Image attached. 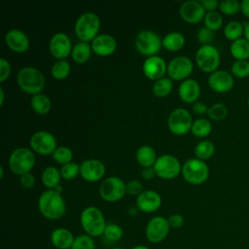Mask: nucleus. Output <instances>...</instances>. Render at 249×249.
<instances>
[{
	"label": "nucleus",
	"mask_w": 249,
	"mask_h": 249,
	"mask_svg": "<svg viewBox=\"0 0 249 249\" xmlns=\"http://www.w3.org/2000/svg\"><path fill=\"white\" fill-rule=\"evenodd\" d=\"M38 209L45 218L58 220L65 214L66 204L61 194L54 190H46L39 196Z\"/></svg>",
	"instance_id": "obj_1"
},
{
	"label": "nucleus",
	"mask_w": 249,
	"mask_h": 249,
	"mask_svg": "<svg viewBox=\"0 0 249 249\" xmlns=\"http://www.w3.org/2000/svg\"><path fill=\"white\" fill-rule=\"evenodd\" d=\"M17 82L21 90L31 95L41 93L46 85L44 74L32 66L20 68L17 75Z\"/></svg>",
	"instance_id": "obj_2"
},
{
	"label": "nucleus",
	"mask_w": 249,
	"mask_h": 249,
	"mask_svg": "<svg viewBox=\"0 0 249 249\" xmlns=\"http://www.w3.org/2000/svg\"><path fill=\"white\" fill-rule=\"evenodd\" d=\"M80 223L85 233L91 237L103 235L106 220L102 211L96 206H87L80 215Z\"/></svg>",
	"instance_id": "obj_3"
},
{
	"label": "nucleus",
	"mask_w": 249,
	"mask_h": 249,
	"mask_svg": "<svg viewBox=\"0 0 249 249\" xmlns=\"http://www.w3.org/2000/svg\"><path fill=\"white\" fill-rule=\"evenodd\" d=\"M100 28V18L92 12H86L79 16L74 25L76 36L83 42H91Z\"/></svg>",
	"instance_id": "obj_4"
},
{
	"label": "nucleus",
	"mask_w": 249,
	"mask_h": 249,
	"mask_svg": "<svg viewBox=\"0 0 249 249\" xmlns=\"http://www.w3.org/2000/svg\"><path fill=\"white\" fill-rule=\"evenodd\" d=\"M35 164V155L33 151L26 147L15 149L9 157V167L16 175H23L31 171Z\"/></svg>",
	"instance_id": "obj_5"
},
{
	"label": "nucleus",
	"mask_w": 249,
	"mask_h": 249,
	"mask_svg": "<svg viewBox=\"0 0 249 249\" xmlns=\"http://www.w3.org/2000/svg\"><path fill=\"white\" fill-rule=\"evenodd\" d=\"M182 176L192 185L203 184L209 176V167L204 160L196 158L187 160L182 165Z\"/></svg>",
	"instance_id": "obj_6"
},
{
	"label": "nucleus",
	"mask_w": 249,
	"mask_h": 249,
	"mask_svg": "<svg viewBox=\"0 0 249 249\" xmlns=\"http://www.w3.org/2000/svg\"><path fill=\"white\" fill-rule=\"evenodd\" d=\"M135 48L138 53L149 57L157 55L162 47V39L152 30H142L135 38Z\"/></svg>",
	"instance_id": "obj_7"
},
{
	"label": "nucleus",
	"mask_w": 249,
	"mask_h": 249,
	"mask_svg": "<svg viewBox=\"0 0 249 249\" xmlns=\"http://www.w3.org/2000/svg\"><path fill=\"white\" fill-rule=\"evenodd\" d=\"M124 182L117 176H110L104 179L98 189L100 197L107 202L121 200L126 194Z\"/></svg>",
	"instance_id": "obj_8"
},
{
	"label": "nucleus",
	"mask_w": 249,
	"mask_h": 249,
	"mask_svg": "<svg viewBox=\"0 0 249 249\" xmlns=\"http://www.w3.org/2000/svg\"><path fill=\"white\" fill-rule=\"evenodd\" d=\"M220 53L212 45L200 46L196 53L197 67L206 73H213L220 65Z\"/></svg>",
	"instance_id": "obj_9"
},
{
	"label": "nucleus",
	"mask_w": 249,
	"mask_h": 249,
	"mask_svg": "<svg viewBox=\"0 0 249 249\" xmlns=\"http://www.w3.org/2000/svg\"><path fill=\"white\" fill-rule=\"evenodd\" d=\"M193 118L185 108L174 109L167 118V126L171 133L181 136L189 132L193 125Z\"/></svg>",
	"instance_id": "obj_10"
},
{
	"label": "nucleus",
	"mask_w": 249,
	"mask_h": 249,
	"mask_svg": "<svg viewBox=\"0 0 249 249\" xmlns=\"http://www.w3.org/2000/svg\"><path fill=\"white\" fill-rule=\"evenodd\" d=\"M154 169L158 177L161 179H174L182 171V165L180 160L173 155L164 154L158 157Z\"/></svg>",
	"instance_id": "obj_11"
},
{
	"label": "nucleus",
	"mask_w": 249,
	"mask_h": 249,
	"mask_svg": "<svg viewBox=\"0 0 249 249\" xmlns=\"http://www.w3.org/2000/svg\"><path fill=\"white\" fill-rule=\"evenodd\" d=\"M29 145L32 151L42 155H53L56 147V139L49 131L39 130L34 132L29 140Z\"/></svg>",
	"instance_id": "obj_12"
},
{
	"label": "nucleus",
	"mask_w": 249,
	"mask_h": 249,
	"mask_svg": "<svg viewBox=\"0 0 249 249\" xmlns=\"http://www.w3.org/2000/svg\"><path fill=\"white\" fill-rule=\"evenodd\" d=\"M170 231L166 218L155 216L149 220L145 228V235L151 243H160L164 240Z\"/></svg>",
	"instance_id": "obj_13"
},
{
	"label": "nucleus",
	"mask_w": 249,
	"mask_h": 249,
	"mask_svg": "<svg viewBox=\"0 0 249 249\" xmlns=\"http://www.w3.org/2000/svg\"><path fill=\"white\" fill-rule=\"evenodd\" d=\"M193 70V61L185 55L175 56L167 64V74L169 78L174 81H184L188 79Z\"/></svg>",
	"instance_id": "obj_14"
},
{
	"label": "nucleus",
	"mask_w": 249,
	"mask_h": 249,
	"mask_svg": "<svg viewBox=\"0 0 249 249\" xmlns=\"http://www.w3.org/2000/svg\"><path fill=\"white\" fill-rule=\"evenodd\" d=\"M73 46L70 38L63 32L53 34L49 43V50L51 54L57 60L65 59L71 54Z\"/></svg>",
	"instance_id": "obj_15"
},
{
	"label": "nucleus",
	"mask_w": 249,
	"mask_h": 249,
	"mask_svg": "<svg viewBox=\"0 0 249 249\" xmlns=\"http://www.w3.org/2000/svg\"><path fill=\"white\" fill-rule=\"evenodd\" d=\"M179 14L186 22L194 24L203 20L206 13L200 1L188 0L181 4Z\"/></svg>",
	"instance_id": "obj_16"
},
{
	"label": "nucleus",
	"mask_w": 249,
	"mask_h": 249,
	"mask_svg": "<svg viewBox=\"0 0 249 249\" xmlns=\"http://www.w3.org/2000/svg\"><path fill=\"white\" fill-rule=\"evenodd\" d=\"M142 70L148 79L156 82L163 78L164 74L167 73V64L160 55H153L144 60Z\"/></svg>",
	"instance_id": "obj_17"
},
{
	"label": "nucleus",
	"mask_w": 249,
	"mask_h": 249,
	"mask_svg": "<svg viewBox=\"0 0 249 249\" xmlns=\"http://www.w3.org/2000/svg\"><path fill=\"white\" fill-rule=\"evenodd\" d=\"M104 163L97 159H89L80 164V175L88 182H97L105 174Z\"/></svg>",
	"instance_id": "obj_18"
},
{
	"label": "nucleus",
	"mask_w": 249,
	"mask_h": 249,
	"mask_svg": "<svg viewBox=\"0 0 249 249\" xmlns=\"http://www.w3.org/2000/svg\"><path fill=\"white\" fill-rule=\"evenodd\" d=\"M208 86L216 92L224 93L230 91L234 85L233 77L225 70H216L208 77Z\"/></svg>",
	"instance_id": "obj_19"
},
{
	"label": "nucleus",
	"mask_w": 249,
	"mask_h": 249,
	"mask_svg": "<svg viewBox=\"0 0 249 249\" xmlns=\"http://www.w3.org/2000/svg\"><path fill=\"white\" fill-rule=\"evenodd\" d=\"M5 43L7 47L15 53H24L29 49L30 41L27 35L20 29H10L5 34Z\"/></svg>",
	"instance_id": "obj_20"
},
{
	"label": "nucleus",
	"mask_w": 249,
	"mask_h": 249,
	"mask_svg": "<svg viewBox=\"0 0 249 249\" xmlns=\"http://www.w3.org/2000/svg\"><path fill=\"white\" fill-rule=\"evenodd\" d=\"M161 205V197L159 193L153 190L143 191L136 196V207L144 213H153Z\"/></svg>",
	"instance_id": "obj_21"
},
{
	"label": "nucleus",
	"mask_w": 249,
	"mask_h": 249,
	"mask_svg": "<svg viewBox=\"0 0 249 249\" xmlns=\"http://www.w3.org/2000/svg\"><path fill=\"white\" fill-rule=\"evenodd\" d=\"M90 46L95 54L99 56H108L114 53L117 50V41L112 35L101 33L91 41Z\"/></svg>",
	"instance_id": "obj_22"
},
{
	"label": "nucleus",
	"mask_w": 249,
	"mask_h": 249,
	"mask_svg": "<svg viewBox=\"0 0 249 249\" xmlns=\"http://www.w3.org/2000/svg\"><path fill=\"white\" fill-rule=\"evenodd\" d=\"M178 95L186 103H195L200 95V86L194 79H186L178 87Z\"/></svg>",
	"instance_id": "obj_23"
},
{
	"label": "nucleus",
	"mask_w": 249,
	"mask_h": 249,
	"mask_svg": "<svg viewBox=\"0 0 249 249\" xmlns=\"http://www.w3.org/2000/svg\"><path fill=\"white\" fill-rule=\"evenodd\" d=\"M75 236L66 228H56L51 233V242L57 249H70Z\"/></svg>",
	"instance_id": "obj_24"
},
{
	"label": "nucleus",
	"mask_w": 249,
	"mask_h": 249,
	"mask_svg": "<svg viewBox=\"0 0 249 249\" xmlns=\"http://www.w3.org/2000/svg\"><path fill=\"white\" fill-rule=\"evenodd\" d=\"M135 159L138 164L143 168L153 167L157 161L158 156L153 147L149 145H142L137 149L135 153Z\"/></svg>",
	"instance_id": "obj_25"
},
{
	"label": "nucleus",
	"mask_w": 249,
	"mask_h": 249,
	"mask_svg": "<svg viewBox=\"0 0 249 249\" xmlns=\"http://www.w3.org/2000/svg\"><path fill=\"white\" fill-rule=\"evenodd\" d=\"M186 43L184 35L178 31H172L167 33L162 39V47L170 52L180 51Z\"/></svg>",
	"instance_id": "obj_26"
},
{
	"label": "nucleus",
	"mask_w": 249,
	"mask_h": 249,
	"mask_svg": "<svg viewBox=\"0 0 249 249\" xmlns=\"http://www.w3.org/2000/svg\"><path fill=\"white\" fill-rule=\"evenodd\" d=\"M91 52H92L91 46L89 43L80 41L73 46V49L71 52V57L76 63L83 64L89 60V58L90 57Z\"/></svg>",
	"instance_id": "obj_27"
},
{
	"label": "nucleus",
	"mask_w": 249,
	"mask_h": 249,
	"mask_svg": "<svg viewBox=\"0 0 249 249\" xmlns=\"http://www.w3.org/2000/svg\"><path fill=\"white\" fill-rule=\"evenodd\" d=\"M60 170L54 166H48L42 172V183L48 190L55 189L60 182Z\"/></svg>",
	"instance_id": "obj_28"
},
{
	"label": "nucleus",
	"mask_w": 249,
	"mask_h": 249,
	"mask_svg": "<svg viewBox=\"0 0 249 249\" xmlns=\"http://www.w3.org/2000/svg\"><path fill=\"white\" fill-rule=\"evenodd\" d=\"M30 105L33 111L39 115H45L52 108V101L49 96L44 93H38L31 96Z\"/></svg>",
	"instance_id": "obj_29"
},
{
	"label": "nucleus",
	"mask_w": 249,
	"mask_h": 249,
	"mask_svg": "<svg viewBox=\"0 0 249 249\" xmlns=\"http://www.w3.org/2000/svg\"><path fill=\"white\" fill-rule=\"evenodd\" d=\"M230 52L235 60H247L249 58V41L245 38H240L231 42Z\"/></svg>",
	"instance_id": "obj_30"
},
{
	"label": "nucleus",
	"mask_w": 249,
	"mask_h": 249,
	"mask_svg": "<svg viewBox=\"0 0 249 249\" xmlns=\"http://www.w3.org/2000/svg\"><path fill=\"white\" fill-rule=\"evenodd\" d=\"M244 33V25L238 20H231L224 27V36L231 42L241 38Z\"/></svg>",
	"instance_id": "obj_31"
},
{
	"label": "nucleus",
	"mask_w": 249,
	"mask_h": 249,
	"mask_svg": "<svg viewBox=\"0 0 249 249\" xmlns=\"http://www.w3.org/2000/svg\"><path fill=\"white\" fill-rule=\"evenodd\" d=\"M212 124L209 120L205 118H198L194 121L191 132L196 137H206L211 133Z\"/></svg>",
	"instance_id": "obj_32"
},
{
	"label": "nucleus",
	"mask_w": 249,
	"mask_h": 249,
	"mask_svg": "<svg viewBox=\"0 0 249 249\" xmlns=\"http://www.w3.org/2000/svg\"><path fill=\"white\" fill-rule=\"evenodd\" d=\"M215 153V146L209 140H202L198 142L195 147L196 158L201 160L210 159Z\"/></svg>",
	"instance_id": "obj_33"
},
{
	"label": "nucleus",
	"mask_w": 249,
	"mask_h": 249,
	"mask_svg": "<svg viewBox=\"0 0 249 249\" xmlns=\"http://www.w3.org/2000/svg\"><path fill=\"white\" fill-rule=\"evenodd\" d=\"M71 71L70 63L66 59L56 60L51 68V74L55 80H64Z\"/></svg>",
	"instance_id": "obj_34"
},
{
	"label": "nucleus",
	"mask_w": 249,
	"mask_h": 249,
	"mask_svg": "<svg viewBox=\"0 0 249 249\" xmlns=\"http://www.w3.org/2000/svg\"><path fill=\"white\" fill-rule=\"evenodd\" d=\"M172 87H173L172 80L170 78L163 77L154 83L152 87V90L157 97H165L172 90Z\"/></svg>",
	"instance_id": "obj_35"
},
{
	"label": "nucleus",
	"mask_w": 249,
	"mask_h": 249,
	"mask_svg": "<svg viewBox=\"0 0 249 249\" xmlns=\"http://www.w3.org/2000/svg\"><path fill=\"white\" fill-rule=\"evenodd\" d=\"M124 235V230L121 226L115 223H107L103 232V236L106 240L111 242H117L122 239Z\"/></svg>",
	"instance_id": "obj_36"
},
{
	"label": "nucleus",
	"mask_w": 249,
	"mask_h": 249,
	"mask_svg": "<svg viewBox=\"0 0 249 249\" xmlns=\"http://www.w3.org/2000/svg\"><path fill=\"white\" fill-rule=\"evenodd\" d=\"M204 26L212 31H216L221 28L223 24V17L222 15L215 11V12H209L205 14V17L203 18Z\"/></svg>",
	"instance_id": "obj_37"
},
{
	"label": "nucleus",
	"mask_w": 249,
	"mask_h": 249,
	"mask_svg": "<svg viewBox=\"0 0 249 249\" xmlns=\"http://www.w3.org/2000/svg\"><path fill=\"white\" fill-rule=\"evenodd\" d=\"M52 157L57 163L63 165L72 161L73 152L67 146H59L54 150Z\"/></svg>",
	"instance_id": "obj_38"
},
{
	"label": "nucleus",
	"mask_w": 249,
	"mask_h": 249,
	"mask_svg": "<svg viewBox=\"0 0 249 249\" xmlns=\"http://www.w3.org/2000/svg\"><path fill=\"white\" fill-rule=\"evenodd\" d=\"M207 116L213 121H223L228 116V108L224 103H215L208 108Z\"/></svg>",
	"instance_id": "obj_39"
},
{
	"label": "nucleus",
	"mask_w": 249,
	"mask_h": 249,
	"mask_svg": "<svg viewBox=\"0 0 249 249\" xmlns=\"http://www.w3.org/2000/svg\"><path fill=\"white\" fill-rule=\"evenodd\" d=\"M231 74L238 78L244 79L249 77V61L248 60H235L231 65Z\"/></svg>",
	"instance_id": "obj_40"
},
{
	"label": "nucleus",
	"mask_w": 249,
	"mask_h": 249,
	"mask_svg": "<svg viewBox=\"0 0 249 249\" xmlns=\"http://www.w3.org/2000/svg\"><path fill=\"white\" fill-rule=\"evenodd\" d=\"M70 249H95L93 237L84 233L75 237L74 243Z\"/></svg>",
	"instance_id": "obj_41"
},
{
	"label": "nucleus",
	"mask_w": 249,
	"mask_h": 249,
	"mask_svg": "<svg viewBox=\"0 0 249 249\" xmlns=\"http://www.w3.org/2000/svg\"><path fill=\"white\" fill-rule=\"evenodd\" d=\"M219 10L226 16H233L240 11V3L236 0H225L219 3Z\"/></svg>",
	"instance_id": "obj_42"
},
{
	"label": "nucleus",
	"mask_w": 249,
	"mask_h": 249,
	"mask_svg": "<svg viewBox=\"0 0 249 249\" xmlns=\"http://www.w3.org/2000/svg\"><path fill=\"white\" fill-rule=\"evenodd\" d=\"M59 170H60L61 177L63 179L72 180L76 178L78 174H80V165H78V163L74 161H71L61 165Z\"/></svg>",
	"instance_id": "obj_43"
},
{
	"label": "nucleus",
	"mask_w": 249,
	"mask_h": 249,
	"mask_svg": "<svg viewBox=\"0 0 249 249\" xmlns=\"http://www.w3.org/2000/svg\"><path fill=\"white\" fill-rule=\"evenodd\" d=\"M197 41L201 44V46H206V45H211V43L215 39V33L214 31L206 28L205 26L199 28L196 34Z\"/></svg>",
	"instance_id": "obj_44"
},
{
	"label": "nucleus",
	"mask_w": 249,
	"mask_h": 249,
	"mask_svg": "<svg viewBox=\"0 0 249 249\" xmlns=\"http://www.w3.org/2000/svg\"><path fill=\"white\" fill-rule=\"evenodd\" d=\"M126 194L138 196L143 192V185L139 180H131L126 183Z\"/></svg>",
	"instance_id": "obj_45"
},
{
	"label": "nucleus",
	"mask_w": 249,
	"mask_h": 249,
	"mask_svg": "<svg viewBox=\"0 0 249 249\" xmlns=\"http://www.w3.org/2000/svg\"><path fill=\"white\" fill-rule=\"evenodd\" d=\"M12 72V67L10 62L2 57L0 58V82L4 83L6 80H8V78L10 77Z\"/></svg>",
	"instance_id": "obj_46"
},
{
	"label": "nucleus",
	"mask_w": 249,
	"mask_h": 249,
	"mask_svg": "<svg viewBox=\"0 0 249 249\" xmlns=\"http://www.w3.org/2000/svg\"><path fill=\"white\" fill-rule=\"evenodd\" d=\"M167 221H168V224L170 226V229H179L185 223L184 217L181 214H178V213H174V214L170 215L167 218Z\"/></svg>",
	"instance_id": "obj_47"
},
{
	"label": "nucleus",
	"mask_w": 249,
	"mask_h": 249,
	"mask_svg": "<svg viewBox=\"0 0 249 249\" xmlns=\"http://www.w3.org/2000/svg\"><path fill=\"white\" fill-rule=\"evenodd\" d=\"M19 183L24 189H31L35 185V177L31 172L19 176Z\"/></svg>",
	"instance_id": "obj_48"
},
{
	"label": "nucleus",
	"mask_w": 249,
	"mask_h": 249,
	"mask_svg": "<svg viewBox=\"0 0 249 249\" xmlns=\"http://www.w3.org/2000/svg\"><path fill=\"white\" fill-rule=\"evenodd\" d=\"M206 13L215 12L217 8H219V3L217 0H202L200 1Z\"/></svg>",
	"instance_id": "obj_49"
},
{
	"label": "nucleus",
	"mask_w": 249,
	"mask_h": 249,
	"mask_svg": "<svg viewBox=\"0 0 249 249\" xmlns=\"http://www.w3.org/2000/svg\"><path fill=\"white\" fill-rule=\"evenodd\" d=\"M208 108L204 103L202 102H199V101H196L193 104L192 106V109L194 111L195 114L196 115H204V114H207L208 112Z\"/></svg>",
	"instance_id": "obj_50"
},
{
	"label": "nucleus",
	"mask_w": 249,
	"mask_h": 249,
	"mask_svg": "<svg viewBox=\"0 0 249 249\" xmlns=\"http://www.w3.org/2000/svg\"><path fill=\"white\" fill-rule=\"evenodd\" d=\"M141 176L145 180H152L155 176H157V174L154 167H145L141 172Z\"/></svg>",
	"instance_id": "obj_51"
},
{
	"label": "nucleus",
	"mask_w": 249,
	"mask_h": 249,
	"mask_svg": "<svg viewBox=\"0 0 249 249\" xmlns=\"http://www.w3.org/2000/svg\"><path fill=\"white\" fill-rule=\"evenodd\" d=\"M240 11L246 18H249V0H243L240 2Z\"/></svg>",
	"instance_id": "obj_52"
},
{
	"label": "nucleus",
	"mask_w": 249,
	"mask_h": 249,
	"mask_svg": "<svg viewBox=\"0 0 249 249\" xmlns=\"http://www.w3.org/2000/svg\"><path fill=\"white\" fill-rule=\"evenodd\" d=\"M243 34H244V38L247 41H249V21L246 22L244 25V33Z\"/></svg>",
	"instance_id": "obj_53"
},
{
	"label": "nucleus",
	"mask_w": 249,
	"mask_h": 249,
	"mask_svg": "<svg viewBox=\"0 0 249 249\" xmlns=\"http://www.w3.org/2000/svg\"><path fill=\"white\" fill-rule=\"evenodd\" d=\"M138 211H139V209L137 207H130L128 209V215L129 216H135L138 213Z\"/></svg>",
	"instance_id": "obj_54"
},
{
	"label": "nucleus",
	"mask_w": 249,
	"mask_h": 249,
	"mask_svg": "<svg viewBox=\"0 0 249 249\" xmlns=\"http://www.w3.org/2000/svg\"><path fill=\"white\" fill-rule=\"evenodd\" d=\"M4 100H5V92H4L3 88L1 87V88H0V105H1V106H2L3 103H4Z\"/></svg>",
	"instance_id": "obj_55"
},
{
	"label": "nucleus",
	"mask_w": 249,
	"mask_h": 249,
	"mask_svg": "<svg viewBox=\"0 0 249 249\" xmlns=\"http://www.w3.org/2000/svg\"><path fill=\"white\" fill-rule=\"evenodd\" d=\"M131 249H150V248L148 246H145V245H135Z\"/></svg>",
	"instance_id": "obj_56"
},
{
	"label": "nucleus",
	"mask_w": 249,
	"mask_h": 249,
	"mask_svg": "<svg viewBox=\"0 0 249 249\" xmlns=\"http://www.w3.org/2000/svg\"><path fill=\"white\" fill-rule=\"evenodd\" d=\"M55 192H57V193H59V194H61L62 193V191H63V189H62V187L60 186V185H58L55 189H53Z\"/></svg>",
	"instance_id": "obj_57"
},
{
	"label": "nucleus",
	"mask_w": 249,
	"mask_h": 249,
	"mask_svg": "<svg viewBox=\"0 0 249 249\" xmlns=\"http://www.w3.org/2000/svg\"><path fill=\"white\" fill-rule=\"evenodd\" d=\"M3 174H4V167H3V165L1 164V165H0V177H1V178H3Z\"/></svg>",
	"instance_id": "obj_58"
},
{
	"label": "nucleus",
	"mask_w": 249,
	"mask_h": 249,
	"mask_svg": "<svg viewBox=\"0 0 249 249\" xmlns=\"http://www.w3.org/2000/svg\"><path fill=\"white\" fill-rule=\"evenodd\" d=\"M112 249H123V248H120V247H114V248H112Z\"/></svg>",
	"instance_id": "obj_59"
},
{
	"label": "nucleus",
	"mask_w": 249,
	"mask_h": 249,
	"mask_svg": "<svg viewBox=\"0 0 249 249\" xmlns=\"http://www.w3.org/2000/svg\"><path fill=\"white\" fill-rule=\"evenodd\" d=\"M247 104H248V107H249V97H248V99H247Z\"/></svg>",
	"instance_id": "obj_60"
}]
</instances>
